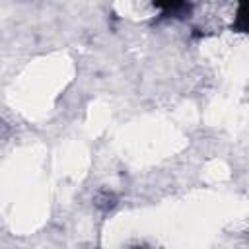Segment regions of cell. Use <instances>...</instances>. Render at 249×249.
Listing matches in <instances>:
<instances>
[{
	"label": "cell",
	"instance_id": "cell-2",
	"mask_svg": "<svg viewBox=\"0 0 249 249\" xmlns=\"http://www.w3.org/2000/svg\"><path fill=\"white\" fill-rule=\"evenodd\" d=\"M231 29L237 31V33H249V2H239L237 4Z\"/></svg>",
	"mask_w": 249,
	"mask_h": 249
},
{
	"label": "cell",
	"instance_id": "cell-3",
	"mask_svg": "<svg viewBox=\"0 0 249 249\" xmlns=\"http://www.w3.org/2000/svg\"><path fill=\"white\" fill-rule=\"evenodd\" d=\"M132 249H148V247H132Z\"/></svg>",
	"mask_w": 249,
	"mask_h": 249
},
{
	"label": "cell",
	"instance_id": "cell-1",
	"mask_svg": "<svg viewBox=\"0 0 249 249\" xmlns=\"http://www.w3.org/2000/svg\"><path fill=\"white\" fill-rule=\"evenodd\" d=\"M154 8L161 12V18H183L189 16L193 6L189 2H158L154 4Z\"/></svg>",
	"mask_w": 249,
	"mask_h": 249
}]
</instances>
